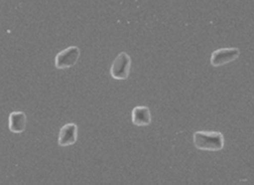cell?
<instances>
[{
  "label": "cell",
  "instance_id": "obj_1",
  "mask_svg": "<svg viewBox=\"0 0 254 185\" xmlns=\"http://www.w3.org/2000/svg\"><path fill=\"white\" fill-rule=\"evenodd\" d=\"M194 146L202 151L217 152L223 149L224 137L220 132H195L193 135Z\"/></svg>",
  "mask_w": 254,
  "mask_h": 185
},
{
  "label": "cell",
  "instance_id": "obj_2",
  "mask_svg": "<svg viewBox=\"0 0 254 185\" xmlns=\"http://www.w3.org/2000/svg\"><path fill=\"white\" fill-rule=\"evenodd\" d=\"M131 61L127 53L122 52L116 58L111 67V76L118 80L127 79L129 75Z\"/></svg>",
  "mask_w": 254,
  "mask_h": 185
},
{
  "label": "cell",
  "instance_id": "obj_3",
  "mask_svg": "<svg viewBox=\"0 0 254 185\" xmlns=\"http://www.w3.org/2000/svg\"><path fill=\"white\" fill-rule=\"evenodd\" d=\"M80 57V49L77 46H70L61 51L56 57V67L64 70L75 65Z\"/></svg>",
  "mask_w": 254,
  "mask_h": 185
},
{
  "label": "cell",
  "instance_id": "obj_4",
  "mask_svg": "<svg viewBox=\"0 0 254 185\" xmlns=\"http://www.w3.org/2000/svg\"><path fill=\"white\" fill-rule=\"evenodd\" d=\"M240 55L238 48H222L214 51L211 55V64L214 67H220L236 60Z\"/></svg>",
  "mask_w": 254,
  "mask_h": 185
},
{
  "label": "cell",
  "instance_id": "obj_5",
  "mask_svg": "<svg viewBox=\"0 0 254 185\" xmlns=\"http://www.w3.org/2000/svg\"><path fill=\"white\" fill-rule=\"evenodd\" d=\"M78 127L75 123H68L61 128L59 135V145L67 147L75 143L77 140Z\"/></svg>",
  "mask_w": 254,
  "mask_h": 185
},
{
  "label": "cell",
  "instance_id": "obj_6",
  "mask_svg": "<svg viewBox=\"0 0 254 185\" xmlns=\"http://www.w3.org/2000/svg\"><path fill=\"white\" fill-rule=\"evenodd\" d=\"M26 126V116L24 112L16 111L9 115V128L10 132L20 134L25 131Z\"/></svg>",
  "mask_w": 254,
  "mask_h": 185
},
{
  "label": "cell",
  "instance_id": "obj_7",
  "mask_svg": "<svg viewBox=\"0 0 254 185\" xmlns=\"http://www.w3.org/2000/svg\"><path fill=\"white\" fill-rule=\"evenodd\" d=\"M132 122L137 126H146L151 123L150 110L146 106H136L132 110Z\"/></svg>",
  "mask_w": 254,
  "mask_h": 185
}]
</instances>
